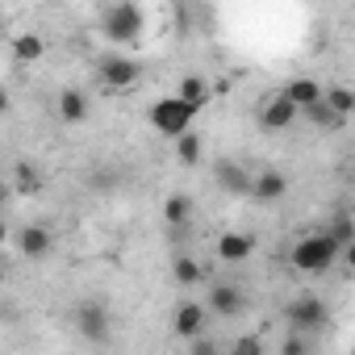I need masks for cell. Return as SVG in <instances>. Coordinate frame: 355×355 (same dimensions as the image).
Masks as SVG:
<instances>
[{
    "instance_id": "83f0119b",
    "label": "cell",
    "mask_w": 355,
    "mask_h": 355,
    "mask_svg": "<svg viewBox=\"0 0 355 355\" xmlns=\"http://www.w3.org/2000/svg\"><path fill=\"white\" fill-rule=\"evenodd\" d=\"M0 113H9V92L0 88Z\"/></svg>"
},
{
    "instance_id": "4dcf8cb0",
    "label": "cell",
    "mask_w": 355,
    "mask_h": 355,
    "mask_svg": "<svg viewBox=\"0 0 355 355\" xmlns=\"http://www.w3.org/2000/svg\"><path fill=\"white\" fill-rule=\"evenodd\" d=\"M5 276H9V272H5V263H0V284H5Z\"/></svg>"
},
{
    "instance_id": "f546056e",
    "label": "cell",
    "mask_w": 355,
    "mask_h": 355,
    "mask_svg": "<svg viewBox=\"0 0 355 355\" xmlns=\"http://www.w3.org/2000/svg\"><path fill=\"white\" fill-rule=\"evenodd\" d=\"M5 243H9V226H5V222H0V247H5Z\"/></svg>"
},
{
    "instance_id": "44dd1931",
    "label": "cell",
    "mask_w": 355,
    "mask_h": 355,
    "mask_svg": "<svg viewBox=\"0 0 355 355\" xmlns=\"http://www.w3.org/2000/svg\"><path fill=\"white\" fill-rule=\"evenodd\" d=\"M326 234L334 239L338 251H351V243H355V222H351V214H338V218L326 226Z\"/></svg>"
},
{
    "instance_id": "2e32d148",
    "label": "cell",
    "mask_w": 355,
    "mask_h": 355,
    "mask_svg": "<svg viewBox=\"0 0 355 355\" xmlns=\"http://www.w3.org/2000/svg\"><path fill=\"white\" fill-rule=\"evenodd\" d=\"M175 101H184V105L197 113V109H205V105H209V84H205L201 76H184V80H180V88H175Z\"/></svg>"
},
{
    "instance_id": "5b68a950",
    "label": "cell",
    "mask_w": 355,
    "mask_h": 355,
    "mask_svg": "<svg viewBox=\"0 0 355 355\" xmlns=\"http://www.w3.org/2000/svg\"><path fill=\"white\" fill-rule=\"evenodd\" d=\"M76 330H80V338H84V343H92V347H105V343L113 338L109 309H105L101 301H84V305L76 309Z\"/></svg>"
},
{
    "instance_id": "7a4b0ae2",
    "label": "cell",
    "mask_w": 355,
    "mask_h": 355,
    "mask_svg": "<svg viewBox=\"0 0 355 355\" xmlns=\"http://www.w3.org/2000/svg\"><path fill=\"white\" fill-rule=\"evenodd\" d=\"M146 30V13L138 5H130V0H121V5H109L101 13V34L109 42H138Z\"/></svg>"
},
{
    "instance_id": "d6986e66",
    "label": "cell",
    "mask_w": 355,
    "mask_h": 355,
    "mask_svg": "<svg viewBox=\"0 0 355 355\" xmlns=\"http://www.w3.org/2000/svg\"><path fill=\"white\" fill-rule=\"evenodd\" d=\"M13 55H17L21 63H38V59L46 55V42H42L38 34H17V38H13Z\"/></svg>"
},
{
    "instance_id": "d4e9b609",
    "label": "cell",
    "mask_w": 355,
    "mask_h": 355,
    "mask_svg": "<svg viewBox=\"0 0 355 355\" xmlns=\"http://www.w3.org/2000/svg\"><path fill=\"white\" fill-rule=\"evenodd\" d=\"M305 117H309L313 125H330V130H338V125H343V117H334V113H330V109H326L322 101H318L313 109H305Z\"/></svg>"
},
{
    "instance_id": "277c9868",
    "label": "cell",
    "mask_w": 355,
    "mask_h": 355,
    "mask_svg": "<svg viewBox=\"0 0 355 355\" xmlns=\"http://www.w3.org/2000/svg\"><path fill=\"white\" fill-rule=\"evenodd\" d=\"M284 322H288V330L293 334H313V330H322L326 322H330V309H326V301L322 297H313V293H305V297H297V301H288L284 305Z\"/></svg>"
},
{
    "instance_id": "52a82bcc",
    "label": "cell",
    "mask_w": 355,
    "mask_h": 355,
    "mask_svg": "<svg viewBox=\"0 0 355 355\" xmlns=\"http://www.w3.org/2000/svg\"><path fill=\"white\" fill-rule=\"evenodd\" d=\"M205 318H209V309L201 305V301H184L180 309L171 313V334L175 338H197V334H205Z\"/></svg>"
},
{
    "instance_id": "8fae6325",
    "label": "cell",
    "mask_w": 355,
    "mask_h": 355,
    "mask_svg": "<svg viewBox=\"0 0 355 355\" xmlns=\"http://www.w3.org/2000/svg\"><path fill=\"white\" fill-rule=\"evenodd\" d=\"M297 113H305V109H313L318 101H322V84L318 80H309V76H301V80H288V88L280 92Z\"/></svg>"
},
{
    "instance_id": "ac0fdd59",
    "label": "cell",
    "mask_w": 355,
    "mask_h": 355,
    "mask_svg": "<svg viewBox=\"0 0 355 355\" xmlns=\"http://www.w3.org/2000/svg\"><path fill=\"white\" fill-rule=\"evenodd\" d=\"M201 276H205V268H201V263H197L193 255H180V259L171 263V280L180 284V288H193V284H197Z\"/></svg>"
},
{
    "instance_id": "f1b7e54d",
    "label": "cell",
    "mask_w": 355,
    "mask_h": 355,
    "mask_svg": "<svg viewBox=\"0 0 355 355\" xmlns=\"http://www.w3.org/2000/svg\"><path fill=\"white\" fill-rule=\"evenodd\" d=\"M5 205H9V189H5V184H0V209H5Z\"/></svg>"
},
{
    "instance_id": "30bf717a",
    "label": "cell",
    "mask_w": 355,
    "mask_h": 355,
    "mask_svg": "<svg viewBox=\"0 0 355 355\" xmlns=\"http://www.w3.org/2000/svg\"><path fill=\"white\" fill-rule=\"evenodd\" d=\"M101 76H105V84H109V88H134V84H138V76H142V67H138L134 59L113 55V59H105V63H101Z\"/></svg>"
},
{
    "instance_id": "e0dca14e",
    "label": "cell",
    "mask_w": 355,
    "mask_h": 355,
    "mask_svg": "<svg viewBox=\"0 0 355 355\" xmlns=\"http://www.w3.org/2000/svg\"><path fill=\"white\" fill-rule=\"evenodd\" d=\"M163 218H167V226H189V218H193V201H189L184 193H171V197L163 201Z\"/></svg>"
},
{
    "instance_id": "6da1fadb",
    "label": "cell",
    "mask_w": 355,
    "mask_h": 355,
    "mask_svg": "<svg viewBox=\"0 0 355 355\" xmlns=\"http://www.w3.org/2000/svg\"><path fill=\"white\" fill-rule=\"evenodd\" d=\"M338 255H343V251L334 247V239H330L326 230H313V234L297 239V247L288 251V263H293L301 276H326Z\"/></svg>"
},
{
    "instance_id": "ffe728a7",
    "label": "cell",
    "mask_w": 355,
    "mask_h": 355,
    "mask_svg": "<svg viewBox=\"0 0 355 355\" xmlns=\"http://www.w3.org/2000/svg\"><path fill=\"white\" fill-rule=\"evenodd\" d=\"M322 105H326L334 117L347 121V113L355 109V96H351V88H322Z\"/></svg>"
},
{
    "instance_id": "9a60e30c",
    "label": "cell",
    "mask_w": 355,
    "mask_h": 355,
    "mask_svg": "<svg viewBox=\"0 0 355 355\" xmlns=\"http://www.w3.org/2000/svg\"><path fill=\"white\" fill-rule=\"evenodd\" d=\"M214 175H218L222 193H239V197H247V189H251V175H247V167H243V163H234V159H222Z\"/></svg>"
},
{
    "instance_id": "9c48e42d",
    "label": "cell",
    "mask_w": 355,
    "mask_h": 355,
    "mask_svg": "<svg viewBox=\"0 0 355 355\" xmlns=\"http://www.w3.org/2000/svg\"><path fill=\"white\" fill-rule=\"evenodd\" d=\"M251 255H255V239H251V234L226 230V234L218 239V259H222V263H247Z\"/></svg>"
},
{
    "instance_id": "4fadbf2b",
    "label": "cell",
    "mask_w": 355,
    "mask_h": 355,
    "mask_svg": "<svg viewBox=\"0 0 355 355\" xmlns=\"http://www.w3.org/2000/svg\"><path fill=\"white\" fill-rule=\"evenodd\" d=\"M209 305V313H218V318H234L239 309H243V293L234 288V284H226V280H218L214 288H209V297H205Z\"/></svg>"
},
{
    "instance_id": "cb8c5ba5",
    "label": "cell",
    "mask_w": 355,
    "mask_h": 355,
    "mask_svg": "<svg viewBox=\"0 0 355 355\" xmlns=\"http://www.w3.org/2000/svg\"><path fill=\"white\" fill-rule=\"evenodd\" d=\"M230 355H263V338L259 334H239L234 347H230Z\"/></svg>"
},
{
    "instance_id": "7402d4cb",
    "label": "cell",
    "mask_w": 355,
    "mask_h": 355,
    "mask_svg": "<svg viewBox=\"0 0 355 355\" xmlns=\"http://www.w3.org/2000/svg\"><path fill=\"white\" fill-rule=\"evenodd\" d=\"M175 155H180V163L184 167H197L201 163V134H180V138H175Z\"/></svg>"
},
{
    "instance_id": "ba28073f",
    "label": "cell",
    "mask_w": 355,
    "mask_h": 355,
    "mask_svg": "<svg viewBox=\"0 0 355 355\" xmlns=\"http://www.w3.org/2000/svg\"><path fill=\"white\" fill-rule=\"evenodd\" d=\"M297 117H301V113H297L280 92H276V96H268V101L259 105V125H263V130H288Z\"/></svg>"
},
{
    "instance_id": "484cf974",
    "label": "cell",
    "mask_w": 355,
    "mask_h": 355,
    "mask_svg": "<svg viewBox=\"0 0 355 355\" xmlns=\"http://www.w3.org/2000/svg\"><path fill=\"white\" fill-rule=\"evenodd\" d=\"M189 355H222V347L209 334H197V338H189Z\"/></svg>"
},
{
    "instance_id": "5bb4252c",
    "label": "cell",
    "mask_w": 355,
    "mask_h": 355,
    "mask_svg": "<svg viewBox=\"0 0 355 355\" xmlns=\"http://www.w3.org/2000/svg\"><path fill=\"white\" fill-rule=\"evenodd\" d=\"M17 247H21V255H26V259H42V255H51L55 234H51L46 226H26V230L17 234Z\"/></svg>"
},
{
    "instance_id": "603a6c76",
    "label": "cell",
    "mask_w": 355,
    "mask_h": 355,
    "mask_svg": "<svg viewBox=\"0 0 355 355\" xmlns=\"http://www.w3.org/2000/svg\"><path fill=\"white\" fill-rule=\"evenodd\" d=\"M13 180H17V193H21V197H34V193L42 189V175H38L34 163H17V175H13Z\"/></svg>"
},
{
    "instance_id": "3957f363",
    "label": "cell",
    "mask_w": 355,
    "mask_h": 355,
    "mask_svg": "<svg viewBox=\"0 0 355 355\" xmlns=\"http://www.w3.org/2000/svg\"><path fill=\"white\" fill-rule=\"evenodd\" d=\"M193 109L184 105V101H175V96H159L155 105H150V125H155V134H163V138H180V134H189L193 130Z\"/></svg>"
},
{
    "instance_id": "4316f807",
    "label": "cell",
    "mask_w": 355,
    "mask_h": 355,
    "mask_svg": "<svg viewBox=\"0 0 355 355\" xmlns=\"http://www.w3.org/2000/svg\"><path fill=\"white\" fill-rule=\"evenodd\" d=\"M280 355H309V343H305V334H284V343H280Z\"/></svg>"
},
{
    "instance_id": "8992f818",
    "label": "cell",
    "mask_w": 355,
    "mask_h": 355,
    "mask_svg": "<svg viewBox=\"0 0 355 355\" xmlns=\"http://www.w3.org/2000/svg\"><path fill=\"white\" fill-rule=\"evenodd\" d=\"M247 197H251L255 205H276V201H284V197H288V175H284V171H276V167L255 171V175H251Z\"/></svg>"
},
{
    "instance_id": "7c38bea8",
    "label": "cell",
    "mask_w": 355,
    "mask_h": 355,
    "mask_svg": "<svg viewBox=\"0 0 355 355\" xmlns=\"http://www.w3.org/2000/svg\"><path fill=\"white\" fill-rule=\"evenodd\" d=\"M55 109H59V117H63L67 125H80V121H88L92 101H88V92H80V88H63L59 101H55Z\"/></svg>"
}]
</instances>
